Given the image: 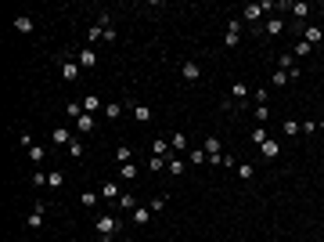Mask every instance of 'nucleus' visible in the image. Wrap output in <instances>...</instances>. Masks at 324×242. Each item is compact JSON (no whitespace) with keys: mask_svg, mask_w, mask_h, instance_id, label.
<instances>
[{"mask_svg":"<svg viewBox=\"0 0 324 242\" xmlns=\"http://www.w3.org/2000/svg\"><path fill=\"white\" fill-rule=\"evenodd\" d=\"M61 185H65V177H61L58 170H51L47 174V188H61Z\"/></svg>","mask_w":324,"mask_h":242,"instance_id":"40","label":"nucleus"},{"mask_svg":"<svg viewBox=\"0 0 324 242\" xmlns=\"http://www.w3.org/2000/svg\"><path fill=\"white\" fill-rule=\"evenodd\" d=\"M130 217H133V224H137V228H144V224L151 221V206H137Z\"/></svg>","mask_w":324,"mask_h":242,"instance_id":"18","label":"nucleus"},{"mask_svg":"<svg viewBox=\"0 0 324 242\" xmlns=\"http://www.w3.org/2000/svg\"><path fill=\"white\" fill-rule=\"evenodd\" d=\"M58 65H61V76H65V83H76V80L83 76L80 62H76V58H69V54H61V58H58Z\"/></svg>","mask_w":324,"mask_h":242,"instance_id":"2","label":"nucleus"},{"mask_svg":"<svg viewBox=\"0 0 324 242\" xmlns=\"http://www.w3.org/2000/svg\"><path fill=\"white\" fill-rule=\"evenodd\" d=\"M321 130H324V119H321Z\"/></svg>","mask_w":324,"mask_h":242,"instance_id":"46","label":"nucleus"},{"mask_svg":"<svg viewBox=\"0 0 324 242\" xmlns=\"http://www.w3.org/2000/svg\"><path fill=\"white\" fill-rule=\"evenodd\" d=\"M115 163H119V166H122V163H133V148H130V145H119V148H115Z\"/></svg>","mask_w":324,"mask_h":242,"instance_id":"26","label":"nucleus"},{"mask_svg":"<svg viewBox=\"0 0 324 242\" xmlns=\"http://www.w3.org/2000/svg\"><path fill=\"white\" fill-rule=\"evenodd\" d=\"M76 130H80V134H90V130H94V116L83 112L80 119H76Z\"/></svg>","mask_w":324,"mask_h":242,"instance_id":"24","label":"nucleus"},{"mask_svg":"<svg viewBox=\"0 0 324 242\" xmlns=\"http://www.w3.org/2000/svg\"><path fill=\"white\" fill-rule=\"evenodd\" d=\"M259 156H263L267 163H270V159H277V156H281V141H277V138H267L263 145H259Z\"/></svg>","mask_w":324,"mask_h":242,"instance_id":"11","label":"nucleus"},{"mask_svg":"<svg viewBox=\"0 0 324 242\" xmlns=\"http://www.w3.org/2000/svg\"><path fill=\"white\" fill-rule=\"evenodd\" d=\"M76 62H80V69H94V65H98L94 47H80V51H76Z\"/></svg>","mask_w":324,"mask_h":242,"instance_id":"13","label":"nucleus"},{"mask_svg":"<svg viewBox=\"0 0 324 242\" xmlns=\"http://www.w3.org/2000/svg\"><path fill=\"white\" fill-rule=\"evenodd\" d=\"M277 65H281L285 72H292V69H296V54H288V51H285V54H277Z\"/></svg>","mask_w":324,"mask_h":242,"instance_id":"30","label":"nucleus"},{"mask_svg":"<svg viewBox=\"0 0 324 242\" xmlns=\"http://www.w3.org/2000/svg\"><path fill=\"white\" fill-rule=\"evenodd\" d=\"M87 40H90V43H98V40H105V29H101V25L94 22V25L87 29Z\"/></svg>","mask_w":324,"mask_h":242,"instance_id":"39","label":"nucleus"},{"mask_svg":"<svg viewBox=\"0 0 324 242\" xmlns=\"http://www.w3.org/2000/svg\"><path fill=\"white\" fill-rule=\"evenodd\" d=\"M69 156H72V159H83V156H87V152H83V141H72V145H69Z\"/></svg>","mask_w":324,"mask_h":242,"instance_id":"41","label":"nucleus"},{"mask_svg":"<svg viewBox=\"0 0 324 242\" xmlns=\"http://www.w3.org/2000/svg\"><path fill=\"white\" fill-rule=\"evenodd\" d=\"M270 80H274V87H285V83H288V72H285V69H277Z\"/></svg>","mask_w":324,"mask_h":242,"instance_id":"42","label":"nucleus"},{"mask_svg":"<svg viewBox=\"0 0 324 242\" xmlns=\"http://www.w3.org/2000/svg\"><path fill=\"white\" fill-rule=\"evenodd\" d=\"M169 148H173L177 156H188V148H191V141H188V134H184V130H177L173 138H169Z\"/></svg>","mask_w":324,"mask_h":242,"instance_id":"12","label":"nucleus"},{"mask_svg":"<svg viewBox=\"0 0 324 242\" xmlns=\"http://www.w3.org/2000/svg\"><path fill=\"white\" fill-rule=\"evenodd\" d=\"M238 43H241V22H238V18H230V22H227V33H223V47H227V51H234Z\"/></svg>","mask_w":324,"mask_h":242,"instance_id":"4","label":"nucleus"},{"mask_svg":"<svg viewBox=\"0 0 324 242\" xmlns=\"http://www.w3.org/2000/svg\"><path fill=\"white\" fill-rule=\"evenodd\" d=\"M292 11H296V22H306V14H310V4H303V0H299V4H288Z\"/></svg>","mask_w":324,"mask_h":242,"instance_id":"36","label":"nucleus"},{"mask_svg":"<svg viewBox=\"0 0 324 242\" xmlns=\"http://www.w3.org/2000/svg\"><path fill=\"white\" fill-rule=\"evenodd\" d=\"M285 33V18L281 14H270L267 25H259V36H281Z\"/></svg>","mask_w":324,"mask_h":242,"instance_id":"5","label":"nucleus"},{"mask_svg":"<svg viewBox=\"0 0 324 242\" xmlns=\"http://www.w3.org/2000/svg\"><path fill=\"white\" fill-rule=\"evenodd\" d=\"M169 152H173V148H169V141H166V138H155V141H151V156L169 159Z\"/></svg>","mask_w":324,"mask_h":242,"instance_id":"20","label":"nucleus"},{"mask_svg":"<svg viewBox=\"0 0 324 242\" xmlns=\"http://www.w3.org/2000/svg\"><path fill=\"white\" fill-rule=\"evenodd\" d=\"M94 232H98V239H101V242H112V239L119 235V217H115V214H98Z\"/></svg>","mask_w":324,"mask_h":242,"instance_id":"1","label":"nucleus"},{"mask_svg":"<svg viewBox=\"0 0 324 242\" xmlns=\"http://www.w3.org/2000/svg\"><path fill=\"white\" fill-rule=\"evenodd\" d=\"M98 199H101V192H94V188H87V192L80 195V206H83V210H94V206H98Z\"/></svg>","mask_w":324,"mask_h":242,"instance_id":"19","label":"nucleus"},{"mask_svg":"<svg viewBox=\"0 0 324 242\" xmlns=\"http://www.w3.org/2000/svg\"><path fill=\"white\" fill-rule=\"evenodd\" d=\"M234 170H238V177H241V181H252V177H256V166H252V163H238Z\"/></svg>","mask_w":324,"mask_h":242,"instance_id":"28","label":"nucleus"},{"mask_svg":"<svg viewBox=\"0 0 324 242\" xmlns=\"http://www.w3.org/2000/svg\"><path fill=\"white\" fill-rule=\"evenodd\" d=\"M133 119L137 123H151V109L148 105H133Z\"/></svg>","mask_w":324,"mask_h":242,"instance_id":"27","label":"nucleus"},{"mask_svg":"<svg viewBox=\"0 0 324 242\" xmlns=\"http://www.w3.org/2000/svg\"><path fill=\"white\" fill-rule=\"evenodd\" d=\"M36 29V22H33V14H14V33H22V36H29Z\"/></svg>","mask_w":324,"mask_h":242,"instance_id":"14","label":"nucleus"},{"mask_svg":"<svg viewBox=\"0 0 324 242\" xmlns=\"http://www.w3.org/2000/svg\"><path fill=\"white\" fill-rule=\"evenodd\" d=\"M119 174H122V181L130 185V181L141 177V166H137V163H122V166H119Z\"/></svg>","mask_w":324,"mask_h":242,"instance_id":"17","label":"nucleus"},{"mask_svg":"<svg viewBox=\"0 0 324 242\" xmlns=\"http://www.w3.org/2000/svg\"><path fill=\"white\" fill-rule=\"evenodd\" d=\"M25 224H29V228H43V206H40V203H36V210H33V214L25 217Z\"/></svg>","mask_w":324,"mask_h":242,"instance_id":"25","label":"nucleus"},{"mask_svg":"<svg viewBox=\"0 0 324 242\" xmlns=\"http://www.w3.org/2000/svg\"><path fill=\"white\" fill-rule=\"evenodd\" d=\"M184 159H188L191 166H202L209 156H206V148H188V156H184Z\"/></svg>","mask_w":324,"mask_h":242,"instance_id":"22","label":"nucleus"},{"mask_svg":"<svg viewBox=\"0 0 324 242\" xmlns=\"http://www.w3.org/2000/svg\"><path fill=\"white\" fill-rule=\"evenodd\" d=\"M299 130L306 134V138H310V134H317V130H321V123H317V119H303V123H299Z\"/></svg>","mask_w":324,"mask_h":242,"instance_id":"38","label":"nucleus"},{"mask_svg":"<svg viewBox=\"0 0 324 242\" xmlns=\"http://www.w3.org/2000/svg\"><path fill=\"white\" fill-rule=\"evenodd\" d=\"M166 203H169L166 195H155V199H151V214H159V210H166Z\"/></svg>","mask_w":324,"mask_h":242,"instance_id":"44","label":"nucleus"},{"mask_svg":"<svg viewBox=\"0 0 324 242\" xmlns=\"http://www.w3.org/2000/svg\"><path fill=\"white\" fill-rule=\"evenodd\" d=\"M202 148H206V156H223V141L220 138H206Z\"/></svg>","mask_w":324,"mask_h":242,"instance_id":"23","label":"nucleus"},{"mask_svg":"<svg viewBox=\"0 0 324 242\" xmlns=\"http://www.w3.org/2000/svg\"><path fill=\"white\" fill-rule=\"evenodd\" d=\"M29 159H33V163L40 166L43 159H47V148H43V145H33V148H29Z\"/></svg>","mask_w":324,"mask_h":242,"instance_id":"33","label":"nucleus"},{"mask_svg":"<svg viewBox=\"0 0 324 242\" xmlns=\"http://www.w3.org/2000/svg\"><path fill=\"white\" fill-rule=\"evenodd\" d=\"M292 54H296V58H310V54H314V47H310L306 40H296V51H292Z\"/></svg>","mask_w":324,"mask_h":242,"instance_id":"35","label":"nucleus"},{"mask_svg":"<svg viewBox=\"0 0 324 242\" xmlns=\"http://www.w3.org/2000/svg\"><path fill=\"white\" fill-rule=\"evenodd\" d=\"M119 116H122V105L119 101H105V119H108V123H115Z\"/></svg>","mask_w":324,"mask_h":242,"instance_id":"21","label":"nucleus"},{"mask_svg":"<svg viewBox=\"0 0 324 242\" xmlns=\"http://www.w3.org/2000/svg\"><path fill=\"white\" fill-rule=\"evenodd\" d=\"M65 116H69V119H80V116H83V101H69V105H65Z\"/></svg>","mask_w":324,"mask_h":242,"instance_id":"34","label":"nucleus"},{"mask_svg":"<svg viewBox=\"0 0 324 242\" xmlns=\"http://www.w3.org/2000/svg\"><path fill=\"white\" fill-rule=\"evenodd\" d=\"M299 40H306L310 47H317V43H324V25H303Z\"/></svg>","mask_w":324,"mask_h":242,"instance_id":"8","label":"nucleus"},{"mask_svg":"<svg viewBox=\"0 0 324 242\" xmlns=\"http://www.w3.org/2000/svg\"><path fill=\"white\" fill-rule=\"evenodd\" d=\"M180 80L184 83H198L202 80V65L198 62H180Z\"/></svg>","mask_w":324,"mask_h":242,"instance_id":"7","label":"nucleus"},{"mask_svg":"<svg viewBox=\"0 0 324 242\" xmlns=\"http://www.w3.org/2000/svg\"><path fill=\"white\" fill-rule=\"evenodd\" d=\"M98 192H101V199H105V203H119V195H122V192H119V181H101V188H98Z\"/></svg>","mask_w":324,"mask_h":242,"instance_id":"9","label":"nucleus"},{"mask_svg":"<svg viewBox=\"0 0 324 242\" xmlns=\"http://www.w3.org/2000/svg\"><path fill=\"white\" fill-rule=\"evenodd\" d=\"M249 138H252V145H263V141L270 138V134H267V127H252V134H249Z\"/></svg>","mask_w":324,"mask_h":242,"instance_id":"37","label":"nucleus"},{"mask_svg":"<svg viewBox=\"0 0 324 242\" xmlns=\"http://www.w3.org/2000/svg\"><path fill=\"white\" fill-rule=\"evenodd\" d=\"M137 206H141V203H137L130 192H122V195H119V203H115V210H119V214H122V210H126V214H133Z\"/></svg>","mask_w":324,"mask_h":242,"instance_id":"15","label":"nucleus"},{"mask_svg":"<svg viewBox=\"0 0 324 242\" xmlns=\"http://www.w3.org/2000/svg\"><path fill=\"white\" fill-rule=\"evenodd\" d=\"M148 170L151 174H166V159L162 156H148Z\"/></svg>","mask_w":324,"mask_h":242,"instance_id":"29","label":"nucleus"},{"mask_svg":"<svg viewBox=\"0 0 324 242\" xmlns=\"http://www.w3.org/2000/svg\"><path fill=\"white\" fill-rule=\"evenodd\" d=\"M281 134H285V138H296V134H303V130H299L296 119H285V123H281Z\"/></svg>","mask_w":324,"mask_h":242,"instance_id":"32","label":"nucleus"},{"mask_svg":"<svg viewBox=\"0 0 324 242\" xmlns=\"http://www.w3.org/2000/svg\"><path fill=\"white\" fill-rule=\"evenodd\" d=\"M83 112H90V116H94V112H105V101H101L98 94H87V98H83Z\"/></svg>","mask_w":324,"mask_h":242,"instance_id":"16","label":"nucleus"},{"mask_svg":"<svg viewBox=\"0 0 324 242\" xmlns=\"http://www.w3.org/2000/svg\"><path fill=\"white\" fill-rule=\"evenodd\" d=\"M188 166H191V163L184 159V156H169V159H166V174H169V177H180Z\"/></svg>","mask_w":324,"mask_h":242,"instance_id":"10","label":"nucleus"},{"mask_svg":"<svg viewBox=\"0 0 324 242\" xmlns=\"http://www.w3.org/2000/svg\"><path fill=\"white\" fill-rule=\"evenodd\" d=\"M33 185H36V188H47V174L36 170V174H33Z\"/></svg>","mask_w":324,"mask_h":242,"instance_id":"45","label":"nucleus"},{"mask_svg":"<svg viewBox=\"0 0 324 242\" xmlns=\"http://www.w3.org/2000/svg\"><path fill=\"white\" fill-rule=\"evenodd\" d=\"M252 105H267V90H263V87L252 90Z\"/></svg>","mask_w":324,"mask_h":242,"instance_id":"43","label":"nucleus"},{"mask_svg":"<svg viewBox=\"0 0 324 242\" xmlns=\"http://www.w3.org/2000/svg\"><path fill=\"white\" fill-rule=\"evenodd\" d=\"M263 14H267V11H263V4H259V0H256V4H245V7H241V18L252 25V33H259V18H263Z\"/></svg>","mask_w":324,"mask_h":242,"instance_id":"3","label":"nucleus"},{"mask_svg":"<svg viewBox=\"0 0 324 242\" xmlns=\"http://www.w3.org/2000/svg\"><path fill=\"white\" fill-rule=\"evenodd\" d=\"M252 119H256V123H267V119H270V105H256V109H252Z\"/></svg>","mask_w":324,"mask_h":242,"instance_id":"31","label":"nucleus"},{"mask_svg":"<svg viewBox=\"0 0 324 242\" xmlns=\"http://www.w3.org/2000/svg\"><path fill=\"white\" fill-rule=\"evenodd\" d=\"M76 138H72V130L69 127H51V145L54 148H69Z\"/></svg>","mask_w":324,"mask_h":242,"instance_id":"6","label":"nucleus"}]
</instances>
